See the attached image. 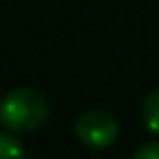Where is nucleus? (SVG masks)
<instances>
[{"label":"nucleus","mask_w":159,"mask_h":159,"mask_svg":"<svg viewBox=\"0 0 159 159\" xmlns=\"http://www.w3.org/2000/svg\"><path fill=\"white\" fill-rule=\"evenodd\" d=\"M50 114L48 99L34 88H13L0 101V123L4 129L15 133H26L45 123Z\"/></svg>","instance_id":"nucleus-1"},{"label":"nucleus","mask_w":159,"mask_h":159,"mask_svg":"<svg viewBox=\"0 0 159 159\" xmlns=\"http://www.w3.org/2000/svg\"><path fill=\"white\" fill-rule=\"evenodd\" d=\"M73 129H75L78 140L84 146L97 148V151L112 146L116 142V138H118V131H120L118 120L110 112L99 110V107L82 112L78 118H75Z\"/></svg>","instance_id":"nucleus-2"},{"label":"nucleus","mask_w":159,"mask_h":159,"mask_svg":"<svg viewBox=\"0 0 159 159\" xmlns=\"http://www.w3.org/2000/svg\"><path fill=\"white\" fill-rule=\"evenodd\" d=\"M142 123L151 133L159 135V88L153 90L142 103Z\"/></svg>","instance_id":"nucleus-3"},{"label":"nucleus","mask_w":159,"mask_h":159,"mask_svg":"<svg viewBox=\"0 0 159 159\" xmlns=\"http://www.w3.org/2000/svg\"><path fill=\"white\" fill-rule=\"evenodd\" d=\"M0 159H28L24 144L7 131H0Z\"/></svg>","instance_id":"nucleus-4"},{"label":"nucleus","mask_w":159,"mask_h":159,"mask_svg":"<svg viewBox=\"0 0 159 159\" xmlns=\"http://www.w3.org/2000/svg\"><path fill=\"white\" fill-rule=\"evenodd\" d=\"M133 159H159V142H148L135 151Z\"/></svg>","instance_id":"nucleus-5"}]
</instances>
